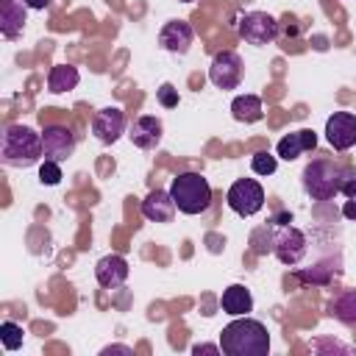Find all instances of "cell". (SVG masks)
Segmentation results:
<instances>
[{"mask_svg": "<svg viewBox=\"0 0 356 356\" xmlns=\"http://www.w3.org/2000/svg\"><path fill=\"white\" fill-rule=\"evenodd\" d=\"M156 97H159V103H161L164 108H175V106H178V89H175L172 83H161V86L156 89Z\"/></svg>", "mask_w": 356, "mask_h": 356, "instance_id": "obj_27", "label": "cell"}, {"mask_svg": "<svg viewBox=\"0 0 356 356\" xmlns=\"http://www.w3.org/2000/svg\"><path fill=\"white\" fill-rule=\"evenodd\" d=\"M225 203H228V209L234 214L253 217V214H259L264 209V189L253 178H236L225 192Z\"/></svg>", "mask_w": 356, "mask_h": 356, "instance_id": "obj_5", "label": "cell"}, {"mask_svg": "<svg viewBox=\"0 0 356 356\" xmlns=\"http://www.w3.org/2000/svg\"><path fill=\"white\" fill-rule=\"evenodd\" d=\"M108 353H125V356H131V348H125V345H111V348H103V356H108Z\"/></svg>", "mask_w": 356, "mask_h": 356, "instance_id": "obj_30", "label": "cell"}, {"mask_svg": "<svg viewBox=\"0 0 356 356\" xmlns=\"http://www.w3.org/2000/svg\"><path fill=\"white\" fill-rule=\"evenodd\" d=\"M242 75H245V64H242L239 53H234V50H220V53H214V58H211V64H209V81H211L217 89H222V92L236 89V86L242 83Z\"/></svg>", "mask_w": 356, "mask_h": 356, "instance_id": "obj_7", "label": "cell"}, {"mask_svg": "<svg viewBox=\"0 0 356 356\" xmlns=\"http://www.w3.org/2000/svg\"><path fill=\"white\" fill-rule=\"evenodd\" d=\"M328 314L345 325H356V289H342L328 303Z\"/></svg>", "mask_w": 356, "mask_h": 356, "instance_id": "obj_20", "label": "cell"}, {"mask_svg": "<svg viewBox=\"0 0 356 356\" xmlns=\"http://www.w3.org/2000/svg\"><path fill=\"white\" fill-rule=\"evenodd\" d=\"M178 3H195V0H178Z\"/></svg>", "mask_w": 356, "mask_h": 356, "instance_id": "obj_33", "label": "cell"}, {"mask_svg": "<svg viewBox=\"0 0 356 356\" xmlns=\"http://www.w3.org/2000/svg\"><path fill=\"white\" fill-rule=\"evenodd\" d=\"M142 214L150 222H170L175 217V200L170 195V189H153L147 192V197L142 200Z\"/></svg>", "mask_w": 356, "mask_h": 356, "instance_id": "obj_15", "label": "cell"}, {"mask_svg": "<svg viewBox=\"0 0 356 356\" xmlns=\"http://www.w3.org/2000/svg\"><path fill=\"white\" fill-rule=\"evenodd\" d=\"M220 309L231 317H242V314H250L253 312V295L248 286L242 284H231L228 289H222V298H220Z\"/></svg>", "mask_w": 356, "mask_h": 356, "instance_id": "obj_18", "label": "cell"}, {"mask_svg": "<svg viewBox=\"0 0 356 356\" xmlns=\"http://www.w3.org/2000/svg\"><path fill=\"white\" fill-rule=\"evenodd\" d=\"M325 139L334 150H350L356 145V114L350 111H334L325 120Z\"/></svg>", "mask_w": 356, "mask_h": 356, "instance_id": "obj_9", "label": "cell"}, {"mask_svg": "<svg viewBox=\"0 0 356 356\" xmlns=\"http://www.w3.org/2000/svg\"><path fill=\"white\" fill-rule=\"evenodd\" d=\"M25 6H28V8L42 11V8H47V6H50V0H25Z\"/></svg>", "mask_w": 356, "mask_h": 356, "instance_id": "obj_32", "label": "cell"}, {"mask_svg": "<svg viewBox=\"0 0 356 356\" xmlns=\"http://www.w3.org/2000/svg\"><path fill=\"white\" fill-rule=\"evenodd\" d=\"M273 222H275V225H289V222H292V214L281 211V214H275V217H273Z\"/></svg>", "mask_w": 356, "mask_h": 356, "instance_id": "obj_31", "label": "cell"}, {"mask_svg": "<svg viewBox=\"0 0 356 356\" xmlns=\"http://www.w3.org/2000/svg\"><path fill=\"white\" fill-rule=\"evenodd\" d=\"M275 167H278V156H273V153H267V150H259V153L250 156V170H253L256 175H273Z\"/></svg>", "mask_w": 356, "mask_h": 356, "instance_id": "obj_24", "label": "cell"}, {"mask_svg": "<svg viewBox=\"0 0 356 356\" xmlns=\"http://www.w3.org/2000/svg\"><path fill=\"white\" fill-rule=\"evenodd\" d=\"M220 350H222L220 345H206V342L203 345H192V353H220Z\"/></svg>", "mask_w": 356, "mask_h": 356, "instance_id": "obj_29", "label": "cell"}, {"mask_svg": "<svg viewBox=\"0 0 356 356\" xmlns=\"http://www.w3.org/2000/svg\"><path fill=\"white\" fill-rule=\"evenodd\" d=\"M22 325H17V323H11V320H6V323H0V342H3V348L6 350H17L19 345H22Z\"/></svg>", "mask_w": 356, "mask_h": 356, "instance_id": "obj_23", "label": "cell"}, {"mask_svg": "<svg viewBox=\"0 0 356 356\" xmlns=\"http://www.w3.org/2000/svg\"><path fill=\"white\" fill-rule=\"evenodd\" d=\"M306 250H309V239H306V234L300 228H295V225H275L273 253H275V259L281 264H286V267L300 264Z\"/></svg>", "mask_w": 356, "mask_h": 356, "instance_id": "obj_6", "label": "cell"}, {"mask_svg": "<svg viewBox=\"0 0 356 356\" xmlns=\"http://www.w3.org/2000/svg\"><path fill=\"white\" fill-rule=\"evenodd\" d=\"M42 147H44V159L61 164L75 150V134L67 125H44V131H42Z\"/></svg>", "mask_w": 356, "mask_h": 356, "instance_id": "obj_10", "label": "cell"}, {"mask_svg": "<svg viewBox=\"0 0 356 356\" xmlns=\"http://www.w3.org/2000/svg\"><path fill=\"white\" fill-rule=\"evenodd\" d=\"M44 156V147H42V134L33 131L31 125H8L3 131V139H0V161L6 167H17V170H25V167H33L39 159Z\"/></svg>", "mask_w": 356, "mask_h": 356, "instance_id": "obj_2", "label": "cell"}, {"mask_svg": "<svg viewBox=\"0 0 356 356\" xmlns=\"http://www.w3.org/2000/svg\"><path fill=\"white\" fill-rule=\"evenodd\" d=\"M78 81H81L78 67H72V64H58V67H53L50 75H47V89H50L53 95H61V92L75 89Z\"/></svg>", "mask_w": 356, "mask_h": 356, "instance_id": "obj_21", "label": "cell"}, {"mask_svg": "<svg viewBox=\"0 0 356 356\" xmlns=\"http://www.w3.org/2000/svg\"><path fill=\"white\" fill-rule=\"evenodd\" d=\"M220 348L225 356H267L270 353L267 325L261 320L242 314L220 331Z\"/></svg>", "mask_w": 356, "mask_h": 356, "instance_id": "obj_1", "label": "cell"}, {"mask_svg": "<svg viewBox=\"0 0 356 356\" xmlns=\"http://www.w3.org/2000/svg\"><path fill=\"white\" fill-rule=\"evenodd\" d=\"M39 181H42L44 186H56V184L61 181V164H58V161L44 159V161H42V167H39Z\"/></svg>", "mask_w": 356, "mask_h": 356, "instance_id": "obj_25", "label": "cell"}, {"mask_svg": "<svg viewBox=\"0 0 356 356\" xmlns=\"http://www.w3.org/2000/svg\"><path fill=\"white\" fill-rule=\"evenodd\" d=\"M128 136H131V142H134L139 150H153V147H159V142H161V136H164V125H161L159 117L145 114V117H136V120L131 122Z\"/></svg>", "mask_w": 356, "mask_h": 356, "instance_id": "obj_13", "label": "cell"}, {"mask_svg": "<svg viewBox=\"0 0 356 356\" xmlns=\"http://www.w3.org/2000/svg\"><path fill=\"white\" fill-rule=\"evenodd\" d=\"M339 175H342V167L334 159L317 156L303 167L300 184L312 200H334V195H339Z\"/></svg>", "mask_w": 356, "mask_h": 356, "instance_id": "obj_4", "label": "cell"}, {"mask_svg": "<svg viewBox=\"0 0 356 356\" xmlns=\"http://www.w3.org/2000/svg\"><path fill=\"white\" fill-rule=\"evenodd\" d=\"M125 131V114L117 106H106L92 117V134L103 145H114Z\"/></svg>", "mask_w": 356, "mask_h": 356, "instance_id": "obj_11", "label": "cell"}, {"mask_svg": "<svg viewBox=\"0 0 356 356\" xmlns=\"http://www.w3.org/2000/svg\"><path fill=\"white\" fill-rule=\"evenodd\" d=\"M25 19H28V6L25 0H3V8H0V33L6 39H17L25 28Z\"/></svg>", "mask_w": 356, "mask_h": 356, "instance_id": "obj_16", "label": "cell"}, {"mask_svg": "<svg viewBox=\"0 0 356 356\" xmlns=\"http://www.w3.org/2000/svg\"><path fill=\"white\" fill-rule=\"evenodd\" d=\"M273 234H275V222L273 225H261L250 234V248L256 256H264V253H273Z\"/></svg>", "mask_w": 356, "mask_h": 356, "instance_id": "obj_22", "label": "cell"}, {"mask_svg": "<svg viewBox=\"0 0 356 356\" xmlns=\"http://www.w3.org/2000/svg\"><path fill=\"white\" fill-rule=\"evenodd\" d=\"M339 195L356 197V167H342V175H339Z\"/></svg>", "mask_w": 356, "mask_h": 356, "instance_id": "obj_26", "label": "cell"}, {"mask_svg": "<svg viewBox=\"0 0 356 356\" xmlns=\"http://www.w3.org/2000/svg\"><path fill=\"white\" fill-rule=\"evenodd\" d=\"M170 195L181 214H203L211 206V184L200 172H181L170 184Z\"/></svg>", "mask_w": 356, "mask_h": 356, "instance_id": "obj_3", "label": "cell"}, {"mask_svg": "<svg viewBox=\"0 0 356 356\" xmlns=\"http://www.w3.org/2000/svg\"><path fill=\"white\" fill-rule=\"evenodd\" d=\"M192 39H195V31L186 19H170V22H164V28L159 33L161 50L175 53V56H184L192 47Z\"/></svg>", "mask_w": 356, "mask_h": 356, "instance_id": "obj_12", "label": "cell"}, {"mask_svg": "<svg viewBox=\"0 0 356 356\" xmlns=\"http://www.w3.org/2000/svg\"><path fill=\"white\" fill-rule=\"evenodd\" d=\"M95 278L103 289H117L128 281V261L117 253H108L95 264Z\"/></svg>", "mask_w": 356, "mask_h": 356, "instance_id": "obj_14", "label": "cell"}, {"mask_svg": "<svg viewBox=\"0 0 356 356\" xmlns=\"http://www.w3.org/2000/svg\"><path fill=\"white\" fill-rule=\"evenodd\" d=\"M314 147H317V134H314V131H295V134H286L284 139H278L275 153H278V159L292 161V159H298L300 153L314 150Z\"/></svg>", "mask_w": 356, "mask_h": 356, "instance_id": "obj_17", "label": "cell"}, {"mask_svg": "<svg viewBox=\"0 0 356 356\" xmlns=\"http://www.w3.org/2000/svg\"><path fill=\"white\" fill-rule=\"evenodd\" d=\"M239 36L248 44H256V47L270 44L278 36V19L270 17L267 11H248L239 19Z\"/></svg>", "mask_w": 356, "mask_h": 356, "instance_id": "obj_8", "label": "cell"}, {"mask_svg": "<svg viewBox=\"0 0 356 356\" xmlns=\"http://www.w3.org/2000/svg\"><path fill=\"white\" fill-rule=\"evenodd\" d=\"M342 217H345V220H356V197H348V200H345Z\"/></svg>", "mask_w": 356, "mask_h": 356, "instance_id": "obj_28", "label": "cell"}, {"mask_svg": "<svg viewBox=\"0 0 356 356\" xmlns=\"http://www.w3.org/2000/svg\"><path fill=\"white\" fill-rule=\"evenodd\" d=\"M231 114H234L236 122H245V125L259 122V120L264 117L261 97H259V95H236V97L231 100Z\"/></svg>", "mask_w": 356, "mask_h": 356, "instance_id": "obj_19", "label": "cell"}]
</instances>
